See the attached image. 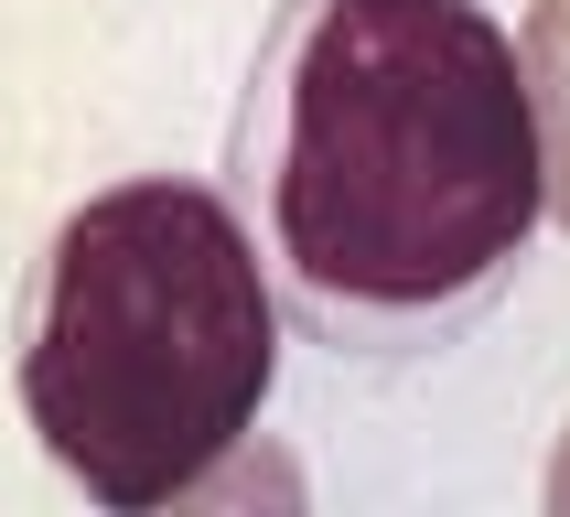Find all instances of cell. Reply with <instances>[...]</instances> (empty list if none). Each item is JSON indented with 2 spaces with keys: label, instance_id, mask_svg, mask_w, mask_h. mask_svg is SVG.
Listing matches in <instances>:
<instances>
[{
  "label": "cell",
  "instance_id": "cell-4",
  "mask_svg": "<svg viewBox=\"0 0 570 517\" xmlns=\"http://www.w3.org/2000/svg\"><path fill=\"white\" fill-rule=\"evenodd\" d=\"M549 507L570 517V442H560V475H549Z\"/></svg>",
  "mask_w": 570,
  "mask_h": 517
},
{
  "label": "cell",
  "instance_id": "cell-1",
  "mask_svg": "<svg viewBox=\"0 0 570 517\" xmlns=\"http://www.w3.org/2000/svg\"><path fill=\"white\" fill-rule=\"evenodd\" d=\"M226 205L334 367L463 345L549 216L517 32L484 0H281L226 119Z\"/></svg>",
  "mask_w": 570,
  "mask_h": 517
},
{
  "label": "cell",
  "instance_id": "cell-2",
  "mask_svg": "<svg viewBox=\"0 0 570 517\" xmlns=\"http://www.w3.org/2000/svg\"><path fill=\"white\" fill-rule=\"evenodd\" d=\"M281 291L216 184L140 173L43 237L11 323L22 410L65 475L119 517L216 507L248 485L281 388Z\"/></svg>",
  "mask_w": 570,
  "mask_h": 517
},
{
  "label": "cell",
  "instance_id": "cell-3",
  "mask_svg": "<svg viewBox=\"0 0 570 517\" xmlns=\"http://www.w3.org/2000/svg\"><path fill=\"white\" fill-rule=\"evenodd\" d=\"M528 108H539V162H549V216L570 226V0H539L528 11Z\"/></svg>",
  "mask_w": 570,
  "mask_h": 517
}]
</instances>
